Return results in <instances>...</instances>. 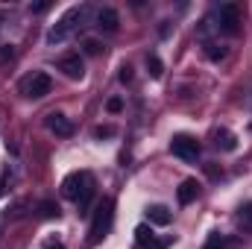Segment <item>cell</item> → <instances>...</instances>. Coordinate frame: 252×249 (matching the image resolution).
I'll list each match as a JSON object with an SVG mask.
<instances>
[{
  "instance_id": "obj_21",
  "label": "cell",
  "mask_w": 252,
  "mask_h": 249,
  "mask_svg": "<svg viewBox=\"0 0 252 249\" xmlns=\"http://www.w3.org/2000/svg\"><path fill=\"white\" fill-rule=\"evenodd\" d=\"M241 220H247V223H252V202H247V205H241Z\"/></svg>"
},
{
  "instance_id": "obj_11",
  "label": "cell",
  "mask_w": 252,
  "mask_h": 249,
  "mask_svg": "<svg viewBox=\"0 0 252 249\" xmlns=\"http://www.w3.org/2000/svg\"><path fill=\"white\" fill-rule=\"evenodd\" d=\"M147 220H150L153 226H167V223L173 220V214H170V208H164V205H150V208H147Z\"/></svg>"
},
{
  "instance_id": "obj_6",
  "label": "cell",
  "mask_w": 252,
  "mask_h": 249,
  "mask_svg": "<svg viewBox=\"0 0 252 249\" xmlns=\"http://www.w3.org/2000/svg\"><path fill=\"white\" fill-rule=\"evenodd\" d=\"M21 88H24V94H27V97L41 100V97H47V94L53 91V79H50L47 73H32L30 79H24V82H21Z\"/></svg>"
},
{
  "instance_id": "obj_1",
  "label": "cell",
  "mask_w": 252,
  "mask_h": 249,
  "mask_svg": "<svg viewBox=\"0 0 252 249\" xmlns=\"http://www.w3.org/2000/svg\"><path fill=\"white\" fill-rule=\"evenodd\" d=\"M62 193L67 196V199H73V202H76V208H79V211H85V208H88V202H91V196H94V176H91V173H85V170L70 173V176L62 182Z\"/></svg>"
},
{
  "instance_id": "obj_20",
  "label": "cell",
  "mask_w": 252,
  "mask_h": 249,
  "mask_svg": "<svg viewBox=\"0 0 252 249\" xmlns=\"http://www.w3.org/2000/svg\"><path fill=\"white\" fill-rule=\"evenodd\" d=\"M94 135H97V138H109V135H115V129H112V126H97Z\"/></svg>"
},
{
  "instance_id": "obj_25",
  "label": "cell",
  "mask_w": 252,
  "mask_h": 249,
  "mask_svg": "<svg viewBox=\"0 0 252 249\" xmlns=\"http://www.w3.org/2000/svg\"><path fill=\"white\" fill-rule=\"evenodd\" d=\"M0 196H3V179H0Z\"/></svg>"
},
{
  "instance_id": "obj_16",
  "label": "cell",
  "mask_w": 252,
  "mask_h": 249,
  "mask_svg": "<svg viewBox=\"0 0 252 249\" xmlns=\"http://www.w3.org/2000/svg\"><path fill=\"white\" fill-rule=\"evenodd\" d=\"M202 249H226V238L214 232V235H211V238L205 241V247H202Z\"/></svg>"
},
{
  "instance_id": "obj_15",
  "label": "cell",
  "mask_w": 252,
  "mask_h": 249,
  "mask_svg": "<svg viewBox=\"0 0 252 249\" xmlns=\"http://www.w3.org/2000/svg\"><path fill=\"white\" fill-rule=\"evenodd\" d=\"M226 53H229V50H226L223 44H220V47H217V44H205V56H208L211 62H223Z\"/></svg>"
},
{
  "instance_id": "obj_10",
  "label": "cell",
  "mask_w": 252,
  "mask_h": 249,
  "mask_svg": "<svg viewBox=\"0 0 252 249\" xmlns=\"http://www.w3.org/2000/svg\"><path fill=\"white\" fill-rule=\"evenodd\" d=\"M176 196H179L182 205H190V202L199 196V182H196V179H185V182L179 185V190H176Z\"/></svg>"
},
{
  "instance_id": "obj_2",
  "label": "cell",
  "mask_w": 252,
  "mask_h": 249,
  "mask_svg": "<svg viewBox=\"0 0 252 249\" xmlns=\"http://www.w3.org/2000/svg\"><path fill=\"white\" fill-rule=\"evenodd\" d=\"M88 12H91L88 6H73V9H67L62 18H59V24L47 32V44H62V41H67L70 32L82 27V21L88 18Z\"/></svg>"
},
{
  "instance_id": "obj_8",
  "label": "cell",
  "mask_w": 252,
  "mask_h": 249,
  "mask_svg": "<svg viewBox=\"0 0 252 249\" xmlns=\"http://www.w3.org/2000/svg\"><path fill=\"white\" fill-rule=\"evenodd\" d=\"M94 27L103 30V32H118V27H121V15H118L112 6H103V9L94 15Z\"/></svg>"
},
{
  "instance_id": "obj_7",
  "label": "cell",
  "mask_w": 252,
  "mask_h": 249,
  "mask_svg": "<svg viewBox=\"0 0 252 249\" xmlns=\"http://www.w3.org/2000/svg\"><path fill=\"white\" fill-rule=\"evenodd\" d=\"M59 70H62L67 79H82L85 76V62L79 53H64L59 59Z\"/></svg>"
},
{
  "instance_id": "obj_5",
  "label": "cell",
  "mask_w": 252,
  "mask_h": 249,
  "mask_svg": "<svg viewBox=\"0 0 252 249\" xmlns=\"http://www.w3.org/2000/svg\"><path fill=\"white\" fill-rule=\"evenodd\" d=\"M217 27L226 32V35H235L241 30V9L235 3H223L217 9Z\"/></svg>"
},
{
  "instance_id": "obj_4",
  "label": "cell",
  "mask_w": 252,
  "mask_h": 249,
  "mask_svg": "<svg viewBox=\"0 0 252 249\" xmlns=\"http://www.w3.org/2000/svg\"><path fill=\"white\" fill-rule=\"evenodd\" d=\"M199 141L196 138H190V135H173V141H170V153L176 156V158H182V161H196L199 158Z\"/></svg>"
},
{
  "instance_id": "obj_17",
  "label": "cell",
  "mask_w": 252,
  "mask_h": 249,
  "mask_svg": "<svg viewBox=\"0 0 252 249\" xmlns=\"http://www.w3.org/2000/svg\"><path fill=\"white\" fill-rule=\"evenodd\" d=\"M106 109H109L112 115H121V112H124V100H121V97H112V100L106 103Z\"/></svg>"
},
{
  "instance_id": "obj_3",
  "label": "cell",
  "mask_w": 252,
  "mask_h": 249,
  "mask_svg": "<svg viewBox=\"0 0 252 249\" xmlns=\"http://www.w3.org/2000/svg\"><path fill=\"white\" fill-rule=\"evenodd\" d=\"M112 220H115V202L112 199H103L97 205V211H94V220H91V229H88V241L91 244L103 241L109 235V229H112Z\"/></svg>"
},
{
  "instance_id": "obj_19",
  "label": "cell",
  "mask_w": 252,
  "mask_h": 249,
  "mask_svg": "<svg viewBox=\"0 0 252 249\" xmlns=\"http://www.w3.org/2000/svg\"><path fill=\"white\" fill-rule=\"evenodd\" d=\"M100 50H103V47H100L97 41H85V53H88V56H97Z\"/></svg>"
},
{
  "instance_id": "obj_14",
  "label": "cell",
  "mask_w": 252,
  "mask_h": 249,
  "mask_svg": "<svg viewBox=\"0 0 252 249\" xmlns=\"http://www.w3.org/2000/svg\"><path fill=\"white\" fill-rule=\"evenodd\" d=\"M147 70H150V76L153 79H161V73H164V64L158 56H147Z\"/></svg>"
},
{
  "instance_id": "obj_23",
  "label": "cell",
  "mask_w": 252,
  "mask_h": 249,
  "mask_svg": "<svg viewBox=\"0 0 252 249\" xmlns=\"http://www.w3.org/2000/svg\"><path fill=\"white\" fill-rule=\"evenodd\" d=\"M30 9H32V12H47V9H50V3H32Z\"/></svg>"
},
{
  "instance_id": "obj_24",
  "label": "cell",
  "mask_w": 252,
  "mask_h": 249,
  "mask_svg": "<svg viewBox=\"0 0 252 249\" xmlns=\"http://www.w3.org/2000/svg\"><path fill=\"white\" fill-rule=\"evenodd\" d=\"M47 249H64L62 244H47Z\"/></svg>"
},
{
  "instance_id": "obj_9",
  "label": "cell",
  "mask_w": 252,
  "mask_h": 249,
  "mask_svg": "<svg viewBox=\"0 0 252 249\" xmlns=\"http://www.w3.org/2000/svg\"><path fill=\"white\" fill-rule=\"evenodd\" d=\"M44 124H47L50 132H56L59 138H70V135H73V124H70V118H64L62 112H50Z\"/></svg>"
},
{
  "instance_id": "obj_18",
  "label": "cell",
  "mask_w": 252,
  "mask_h": 249,
  "mask_svg": "<svg viewBox=\"0 0 252 249\" xmlns=\"http://www.w3.org/2000/svg\"><path fill=\"white\" fill-rule=\"evenodd\" d=\"M41 214H44V217H59V205H53V202H41Z\"/></svg>"
},
{
  "instance_id": "obj_12",
  "label": "cell",
  "mask_w": 252,
  "mask_h": 249,
  "mask_svg": "<svg viewBox=\"0 0 252 249\" xmlns=\"http://www.w3.org/2000/svg\"><path fill=\"white\" fill-rule=\"evenodd\" d=\"M214 144H217L220 150H226V153L238 150V138H235L229 129H217V132H214Z\"/></svg>"
},
{
  "instance_id": "obj_22",
  "label": "cell",
  "mask_w": 252,
  "mask_h": 249,
  "mask_svg": "<svg viewBox=\"0 0 252 249\" xmlns=\"http://www.w3.org/2000/svg\"><path fill=\"white\" fill-rule=\"evenodd\" d=\"M121 82H132V67H129V64L121 67Z\"/></svg>"
},
{
  "instance_id": "obj_13",
  "label": "cell",
  "mask_w": 252,
  "mask_h": 249,
  "mask_svg": "<svg viewBox=\"0 0 252 249\" xmlns=\"http://www.w3.org/2000/svg\"><path fill=\"white\" fill-rule=\"evenodd\" d=\"M135 238H138V244H141V247H153V249L164 247V244H156V235H153V229H150V226H138V229H135Z\"/></svg>"
}]
</instances>
